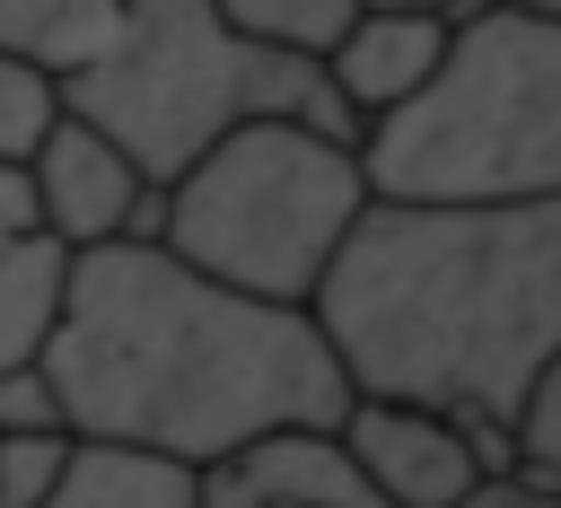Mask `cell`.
<instances>
[{
    "instance_id": "1",
    "label": "cell",
    "mask_w": 561,
    "mask_h": 508,
    "mask_svg": "<svg viewBox=\"0 0 561 508\" xmlns=\"http://www.w3.org/2000/svg\"><path fill=\"white\" fill-rule=\"evenodd\" d=\"M35 368L53 377L70 438L149 447L175 464H210L289 420L333 429L351 403V377L307 307L245 298L158 236L70 245Z\"/></svg>"
},
{
    "instance_id": "2",
    "label": "cell",
    "mask_w": 561,
    "mask_h": 508,
    "mask_svg": "<svg viewBox=\"0 0 561 508\" xmlns=\"http://www.w3.org/2000/svg\"><path fill=\"white\" fill-rule=\"evenodd\" d=\"M351 394L465 420L508 473V412L561 350V193L526 201H386L342 228L316 298Z\"/></svg>"
},
{
    "instance_id": "3",
    "label": "cell",
    "mask_w": 561,
    "mask_h": 508,
    "mask_svg": "<svg viewBox=\"0 0 561 508\" xmlns=\"http://www.w3.org/2000/svg\"><path fill=\"white\" fill-rule=\"evenodd\" d=\"M0 44L53 79L61 114L114 131L149 184L245 114L359 140V114L333 96L316 53L254 44L210 0H0Z\"/></svg>"
},
{
    "instance_id": "4",
    "label": "cell",
    "mask_w": 561,
    "mask_h": 508,
    "mask_svg": "<svg viewBox=\"0 0 561 508\" xmlns=\"http://www.w3.org/2000/svg\"><path fill=\"white\" fill-rule=\"evenodd\" d=\"M359 175L386 201H526L561 193V18L473 0L447 18L438 70L359 123Z\"/></svg>"
},
{
    "instance_id": "5",
    "label": "cell",
    "mask_w": 561,
    "mask_h": 508,
    "mask_svg": "<svg viewBox=\"0 0 561 508\" xmlns=\"http://www.w3.org/2000/svg\"><path fill=\"white\" fill-rule=\"evenodd\" d=\"M359 201H368V175L342 131H316L289 114H245V123L210 131L158 184L149 236L245 298L307 307L342 228L359 219Z\"/></svg>"
},
{
    "instance_id": "6",
    "label": "cell",
    "mask_w": 561,
    "mask_h": 508,
    "mask_svg": "<svg viewBox=\"0 0 561 508\" xmlns=\"http://www.w3.org/2000/svg\"><path fill=\"white\" fill-rule=\"evenodd\" d=\"M333 429H342L351 464L377 482V499H386V508H465V499L500 473V464H491V447H482L465 420L430 412V403L351 394Z\"/></svg>"
},
{
    "instance_id": "7",
    "label": "cell",
    "mask_w": 561,
    "mask_h": 508,
    "mask_svg": "<svg viewBox=\"0 0 561 508\" xmlns=\"http://www.w3.org/2000/svg\"><path fill=\"white\" fill-rule=\"evenodd\" d=\"M26 193L35 219L61 245H96V236H149L158 228V184L131 166V149L79 114H53L44 140L26 149Z\"/></svg>"
},
{
    "instance_id": "8",
    "label": "cell",
    "mask_w": 561,
    "mask_h": 508,
    "mask_svg": "<svg viewBox=\"0 0 561 508\" xmlns=\"http://www.w3.org/2000/svg\"><path fill=\"white\" fill-rule=\"evenodd\" d=\"M193 508H386L377 482L351 464L342 429L289 420L210 464H193Z\"/></svg>"
},
{
    "instance_id": "9",
    "label": "cell",
    "mask_w": 561,
    "mask_h": 508,
    "mask_svg": "<svg viewBox=\"0 0 561 508\" xmlns=\"http://www.w3.org/2000/svg\"><path fill=\"white\" fill-rule=\"evenodd\" d=\"M438 53H447V9H412V0H359L351 9V26L316 53L324 61V79H333V96L368 123V114H386L394 96H412L430 70H438Z\"/></svg>"
},
{
    "instance_id": "10",
    "label": "cell",
    "mask_w": 561,
    "mask_h": 508,
    "mask_svg": "<svg viewBox=\"0 0 561 508\" xmlns=\"http://www.w3.org/2000/svg\"><path fill=\"white\" fill-rule=\"evenodd\" d=\"M61 272H70V245L35 219L26 166H0V368L35 359V342L61 307Z\"/></svg>"
},
{
    "instance_id": "11",
    "label": "cell",
    "mask_w": 561,
    "mask_h": 508,
    "mask_svg": "<svg viewBox=\"0 0 561 508\" xmlns=\"http://www.w3.org/2000/svg\"><path fill=\"white\" fill-rule=\"evenodd\" d=\"M35 508H193V464L114 438H70V464Z\"/></svg>"
},
{
    "instance_id": "12",
    "label": "cell",
    "mask_w": 561,
    "mask_h": 508,
    "mask_svg": "<svg viewBox=\"0 0 561 508\" xmlns=\"http://www.w3.org/2000/svg\"><path fill=\"white\" fill-rule=\"evenodd\" d=\"M508 482L561 499V350L526 377V394L508 412Z\"/></svg>"
},
{
    "instance_id": "13",
    "label": "cell",
    "mask_w": 561,
    "mask_h": 508,
    "mask_svg": "<svg viewBox=\"0 0 561 508\" xmlns=\"http://www.w3.org/2000/svg\"><path fill=\"white\" fill-rule=\"evenodd\" d=\"M237 35H254V44H289V53H324L342 26H351V9L359 0H210Z\"/></svg>"
},
{
    "instance_id": "14",
    "label": "cell",
    "mask_w": 561,
    "mask_h": 508,
    "mask_svg": "<svg viewBox=\"0 0 561 508\" xmlns=\"http://www.w3.org/2000/svg\"><path fill=\"white\" fill-rule=\"evenodd\" d=\"M61 114V96H53V79L26 61V53H9L0 44V166H26V149L44 140V123Z\"/></svg>"
},
{
    "instance_id": "15",
    "label": "cell",
    "mask_w": 561,
    "mask_h": 508,
    "mask_svg": "<svg viewBox=\"0 0 561 508\" xmlns=\"http://www.w3.org/2000/svg\"><path fill=\"white\" fill-rule=\"evenodd\" d=\"M70 464V429H0V508H35Z\"/></svg>"
},
{
    "instance_id": "16",
    "label": "cell",
    "mask_w": 561,
    "mask_h": 508,
    "mask_svg": "<svg viewBox=\"0 0 561 508\" xmlns=\"http://www.w3.org/2000/svg\"><path fill=\"white\" fill-rule=\"evenodd\" d=\"M0 429H61V394L35 359H9L0 368Z\"/></svg>"
},
{
    "instance_id": "17",
    "label": "cell",
    "mask_w": 561,
    "mask_h": 508,
    "mask_svg": "<svg viewBox=\"0 0 561 508\" xmlns=\"http://www.w3.org/2000/svg\"><path fill=\"white\" fill-rule=\"evenodd\" d=\"M412 9H447V18H456V9H473V0H412Z\"/></svg>"
},
{
    "instance_id": "18",
    "label": "cell",
    "mask_w": 561,
    "mask_h": 508,
    "mask_svg": "<svg viewBox=\"0 0 561 508\" xmlns=\"http://www.w3.org/2000/svg\"><path fill=\"white\" fill-rule=\"evenodd\" d=\"M517 9H543V18H561V0H517Z\"/></svg>"
}]
</instances>
